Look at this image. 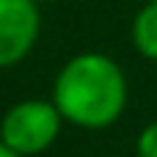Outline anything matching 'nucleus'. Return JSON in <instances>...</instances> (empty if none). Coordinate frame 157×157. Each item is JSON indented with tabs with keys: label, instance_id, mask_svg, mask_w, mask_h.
<instances>
[{
	"label": "nucleus",
	"instance_id": "obj_1",
	"mask_svg": "<svg viewBox=\"0 0 157 157\" xmlns=\"http://www.w3.org/2000/svg\"><path fill=\"white\" fill-rule=\"evenodd\" d=\"M124 69L105 52H80L69 58L52 83V102L63 121L83 130H105L127 108Z\"/></svg>",
	"mask_w": 157,
	"mask_h": 157
},
{
	"label": "nucleus",
	"instance_id": "obj_2",
	"mask_svg": "<svg viewBox=\"0 0 157 157\" xmlns=\"http://www.w3.org/2000/svg\"><path fill=\"white\" fill-rule=\"evenodd\" d=\"M63 116L52 99H22L14 102L0 119V141L22 157L47 152L61 135Z\"/></svg>",
	"mask_w": 157,
	"mask_h": 157
},
{
	"label": "nucleus",
	"instance_id": "obj_3",
	"mask_svg": "<svg viewBox=\"0 0 157 157\" xmlns=\"http://www.w3.org/2000/svg\"><path fill=\"white\" fill-rule=\"evenodd\" d=\"M41 14L36 0H0V69L17 66L39 41Z\"/></svg>",
	"mask_w": 157,
	"mask_h": 157
},
{
	"label": "nucleus",
	"instance_id": "obj_4",
	"mask_svg": "<svg viewBox=\"0 0 157 157\" xmlns=\"http://www.w3.org/2000/svg\"><path fill=\"white\" fill-rule=\"evenodd\" d=\"M132 44L138 55L146 61H157V3H144L132 19Z\"/></svg>",
	"mask_w": 157,
	"mask_h": 157
},
{
	"label": "nucleus",
	"instance_id": "obj_5",
	"mask_svg": "<svg viewBox=\"0 0 157 157\" xmlns=\"http://www.w3.org/2000/svg\"><path fill=\"white\" fill-rule=\"evenodd\" d=\"M135 155H138V157H157V121L146 124V127L138 132Z\"/></svg>",
	"mask_w": 157,
	"mask_h": 157
},
{
	"label": "nucleus",
	"instance_id": "obj_6",
	"mask_svg": "<svg viewBox=\"0 0 157 157\" xmlns=\"http://www.w3.org/2000/svg\"><path fill=\"white\" fill-rule=\"evenodd\" d=\"M0 157H22V155H17V152H14L11 146H6V144L0 141Z\"/></svg>",
	"mask_w": 157,
	"mask_h": 157
},
{
	"label": "nucleus",
	"instance_id": "obj_7",
	"mask_svg": "<svg viewBox=\"0 0 157 157\" xmlns=\"http://www.w3.org/2000/svg\"><path fill=\"white\" fill-rule=\"evenodd\" d=\"M36 3H58V0H36Z\"/></svg>",
	"mask_w": 157,
	"mask_h": 157
},
{
	"label": "nucleus",
	"instance_id": "obj_8",
	"mask_svg": "<svg viewBox=\"0 0 157 157\" xmlns=\"http://www.w3.org/2000/svg\"><path fill=\"white\" fill-rule=\"evenodd\" d=\"M144 3H157V0H144Z\"/></svg>",
	"mask_w": 157,
	"mask_h": 157
}]
</instances>
